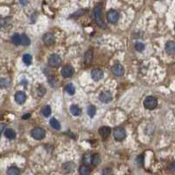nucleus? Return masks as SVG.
I'll return each mask as SVG.
<instances>
[{"label": "nucleus", "mask_w": 175, "mask_h": 175, "mask_svg": "<svg viewBox=\"0 0 175 175\" xmlns=\"http://www.w3.org/2000/svg\"><path fill=\"white\" fill-rule=\"evenodd\" d=\"M111 71H112V73L114 74L115 76H123V73H124V69H123V67L121 64H116V65H114V66L112 67Z\"/></svg>", "instance_id": "1a4fd4ad"}, {"label": "nucleus", "mask_w": 175, "mask_h": 175, "mask_svg": "<svg viewBox=\"0 0 175 175\" xmlns=\"http://www.w3.org/2000/svg\"><path fill=\"white\" fill-rule=\"evenodd\" d=\"M136 160H137V164L138 166H143V161H144L143 156H138Z\"/></svg>", "instance_id": "7c9ffc66"}, {"label": "nucleus", "mask_w": 175, "mask_h": 175, "mask_svg": "<svg viewBox=\"0 0 175 175\" xmlns=\"http://www.w3.org/2000/svg\"><path fill=\"white\" fill-rule=\"evenodd\" d=\"M12 41L15 45H20V34H19V33L13 34L12 37Z\"/></svg>", "instance_id": "bb28decb"}, {"label": "nucleus", "mask_w": 175, "mask_h": 175, "mask_svg": "<svg viewBox=\"0 0 175 175\" xmlns=\"http://www.w3.org/2000/svg\"><path fill=\"white\" fill-rule=\"evenodd\" d=\"M19 1H20V4H21L22 5H25L26 3H27V0H19Z\"/></svg>", "instance_id": "c9c22d12"}, {"label": "nucleus", "mask_w": 175, "mask_h": 175, "mask_svg": "<svg viewBox=\"0 0 175 175\" xmlns=\"http://www.w3.org/2000/svg\"><path fill=\"white\" fill-rule=\"evenodd\" d=\"M23 61L24 63H25V65H27V66L31 65V63H32V55L29 54V53H25V54H24Z\"/></svg>", "instance_id": "4be33fe9"}, {"label": "nucleus", "mask_w": 175, "mask_h": 175, "mask_svg": "<svg viewBox=\"0 0 175 175\" xmlns=\"http://www.w3.org/2000/svg\"><path fill=\"white\" fill-rule=\"evenodd\" d=\"M31 135L36 140H41L46 136V131L40 127H35V128L32 130Z\"/></svg>", "instance_id": "7ed1b4c3"}, {"label": "nucleus", "mask_w": 175, "mask_h": 175, "mask_svg": "<svg viewBox=\"0 0 175 175\" xmlns=\"http://www.w3.org/2000/svg\"><path fill=\"white\" fill-rule=\"evenodd\" d=\"M49 123H50V125L53 127V129L57 130H59L61 129V123H59V121L56 118H54V117L51 118Z\"/></svg>", "instance_id": "a211bd4d"}, {"label": "nucleus", "mask_w": 175, "mask_h": 175, "mask_svg": "<svg viewBox=\"0 0 175 175\" xmlns=\"http://www.w3.org/2000/svg\"><path fill=\"white\" fill-rule=\"evenodd\" d=\"M93 17H94V19L98 26L103 27V28H106V25L102 19V7L100 5H97L95 7L94 11H93Z\"/></svg>", "instance_id": "f257e3e1"}, {"label": "nucleus", "mask_w": 175, "mask_h": 175, "mask_svg": "<svg viewBox=\"0 0 175 175\" xmlns=\"http://www.w3.org/2000/svg\"><path fill=\"white\" fill-rule=\"evenodd\" d=\"M166 52L168 54H174L175 53V42L174 41H168L165 46Z\"/></svg>", "instance_id": "f8f14e48"}, {"label": "nucleus", "mask_w": 175, "mask_h": 175, "mask_svg": "<svg viewBox=\"0 0 175 175\" xmlns=\"http://www.w3.org/2000/svg\"><path fill=\"white\" fill-rule=\"evenodd\" d=\"M65 90H66V92H67L69 95L73 96V95H75V93H76V88H75V86H74L73 84L69 83L66 86Z\"/></svg>", "instance_id": "aec40b11"}, {"label": "nucleus", "mask_w": 175, "mask_h": 175, "mask_svg": "<svg viewBox=\"0 0 175 175\" xmlns=\"http://www.w3.org/2000/svg\"><path fill=\"white\" fill-rule=\"evenodd\" d=\"M99 100L103 103H109L112 101V94L109 91H103L100 94Z\"/></svg>", "instance_id": "0eeeda50"}, {"label": "nucleus", "mask_w": 175, "mask_h": 175, "mask_svg": "<svg viewBox=\"0 0 175 175\" xmlns=\"http://www.w3.org/2000/svg\"><path fill=\"white\" fill-rule=\"evenodd\" d=\"M9 85H10V81L7 78H3V79L0 80V88L1 89L7 88Z\"/></svg>", "instance_id": "cd10ccee"}, {"label": "nucleus", "mask_w": 175, "mask_h": 175, "mask_svg": "<svg viewBox=\"0 0 175 175\" xmlns=\"http://www.w3.org/2000/svg\"><path fill=\"white\" fill-rule=\"evenodd\" d=\"M100 161H101V158L98 154H95L94 156H92L91 159V164L94 167H96L100 164Z\"/></svg>", "instance_id": "5701e85b"}, {"label": "nucleus", "mask_w": 175, "mask_h": 175, "mask_svg": "<svg viewBox=\"0 0 175 175\" xmlns=\"http://www.w3.org/2000/svg\"><path fill=\"white\" fill-rule=\"evenodd\" d=\"M31 40L29 37L25 34H21L20 35V44L23 46H28L30 45Z\"/></svg>", "instance_id": "dca6fc26"}, {"label": "nucleus", "mask_w": 175, "mask_h": 175, "mask_svg": "<svg viewBox=\"0 0 175 175\" xmlns=\"http://www.w3.org/2000/svg\"><path fill=\"white\" fill-rule=\"evenodd\" d=\"M19 173V168H17L16 167H12L7 170L8 175H17Z\"/></svg>", "instance_id": "a878e982"}, {"label": "nucleus", "mask_w": 175, "mask_h": 175, "mask_svg": "<svg viewBox=\"0 0 175 175\" xmlns=\"http://www.w3.org/2000/svg\"><path fill=\"white\" fill-rule=\"evenodd\" d=\"M112 172H111V170H109V169H105L104 171H103V173L104 174H108V173H111Z\"/></svg>", "instance_id": "72a5a7b5"}, {"label": "nucleus", "mask_w": 175, "mask_h": 175, "mask_svg": "<svg viewBox=\"0 0 175 175\" xmlns=\"http://www.w3.org/2000/svg\"><path fill=\"white\" fill-rule=\"evenodd\" d=\"M5 128V124H4V123H1L0 124V132H3L4 131V130Z\"/></svg>", "instance_id": "473e14b6"}, {"label": "nucleus", "mask_w": 175, "mask_h": 175, "mask_svg": "<svg viewBox=\"0 0 175 175\" xmlns=\"http://www.w3.org/2000/svg\"><path fill=\"white\" fill-rule=\"evenodd\" d=\"M61 75L65 78H69L74 75V69L71 66H65L61 70Z\"/></svg>", "instance_id": "9d476101"}, {"label": "nucleus", "mask_w": 175, "mask_h": 175, "mask_svg": "<svg viewBox=\"0 0 175 175\" xmlns=\"http://www.w3.org/2000/svg\"><path fill=\"white\" fill-rule=\"evenodd\" d=\"M5 136L8 139H14L16 137V132L12 129H7L5 130Z\"/></svg>", "instance_id": "f3484780"}, {"label": "nucleus", "mask_w": 175, "mask_h": 175, "mask_svg": "<svg viewBox=\"0 0 175 175\" xmlns=\"http://www.w3.org/2000/svg\"><path fill=\"white\" fill-rule=\"evenodd\" d=\"M70 112H71V114L73 115V116H79V115L81 114L82 110H81V109L77 106V105L73 104V105H71V106H70Z\"/></svg>", "instance_id": "2eb2a0df"}, {"label": "nucleus", "mask_w": 175, "mask_h": 175, "mask_svg": "<svg viewBox=\"0 0 175 175\" xmlns=\"http://www.w3.org/2000/svg\"><path fill=\"white\" fill-rule=\"evenodd\" d=\"M168 169L173 171V172H175V162H171L168 165Z\"/></svg>", "instance_id": "2f4dec72"}, {"label": "nucleus", "mask_w": 175, "mask_h": 175, "mask_svg": "<svg viewBox=\"0 0 175 175\" xmlns=\"http://www.w3.org/2000/svg\"><path fill=\"white\" fill-rule=\"evenodd\" d=\"M135 49L138 51V52H142L144 49H145V45H144V43H142V42H137L136 44H135Z\"/></svg>", "instance_id": "c756f323"}, {"label": "nucleus", "mask_w": 175, "mask_h": 175, "mask_svg": "<svg viewBox=\"0 0 175 175\" xmlns=\"http://www.w3.org/2000/svg\"><path fill=\"white\" fill-rule=\"evenodd\" d=\"M26 100V96L25 94L22 91H19L16 93L15 95V101L19 104H23Z\"/></svg>", "instance_id": "9b49d317"}, {"label": "nucleus", "mask_w": 175, "mask_h": 175, "mask_svg": "<svg viewBox=\"0 0 175 175\" xmlns=\"http://www.w3.org/2000/svg\"><path fill=\"white\" fill-rule=\"evenodd\" d=\"M174 29H175V26H174Z\"/></svg>", "instance_id": "4c0bfd02"}, {"label": "nucleus", "mask_w": 175, "mask_h": 175, "mask_svg": "<svg viewBox=\"0 0 175 175\" xmlns=\"http://www.w3.org/2000/svg\"><path fill=\"white\" fill-rule=\"evenodd\" d=\"M43 41L46 46H50V45L53 44V42H54V37L52 33L47 32L43 36Z\"/></svg>", "instance_id": "4468645a"}, {"label": "nucleus", "mask_w": 175, "mask_h": 175, "mask_svg": "<svg viewBox=\"0 0 175 175\" xmlns=\"http://www.w3.org/2000/svg\"><path fill=\"white\" fill-rule=\"evenodd\" d=\"M96 107L94 106V105H89V106L88 107L87 113H88V115L90 117H94V116L96 115Z\"/></svg>", "instance_id": "393cba45"}, {"label": "nucleus", "mask_w": 175, "mask_h": 175, "mask_svg": "<svg viewBox=\"0 0 175 175\" xmlns=\"http://www.w3.org/2000/svg\"><path fill=\"white\" fill-rule=\"evenodd\" d=\"M79 173L82 175H87L90 173V170H89V167H88L87 165H84V166L80 167V168H79Z\"/></svg>", "instance_id": "412c9836"}, {"label": "nucleus", "mask_w": 175, "mask_h": 175, "mask_svg": "<svg viewBox=\"0 0 175 175\" xmlns=\"http://www.w3.org/2000/svg\"><path fill=\"white\" fill-rule=\"evenodd\" d=\"M113 135L116 140L122 141L126 137V130L122 127H116L113 131Z\"/></svg>", "instance_id": "39448f33"}, {"label": "nucleus", "mask_w": 175, "mask_h": 175, "mask_svg": "<svg viewBox=\"0 0 175 175\" xmlns=\"http://www.w3.org/2000/svg\"><path fill=\"white\" fill-rule=\"evenodd\" d=\"M30 116H31V115H30V114L24 115L23 116H22V118H23V119H25H25H27V118H29Z\"/></svg>", "instance_id": "f704fd0d"}, {"label": "nucleus", "mask_w": 175, "mask_h": 175, "mask_svg": "<svg viewBox=\"0 0 175 175\" xmlns=\"http://www.w3.org/2000/svg\"><path fill=\"white\" fill-rule=\"evenodd\" d=\"M119 19V14L116 11L111 10L109 12H108L107 13V19L110 22V23H116Z\"/></svg>", "instance_id": "6e6552de"}, {"label": "nucleus", "mask_w": 175, "mask_h": 175, "mask_svg": "<svg viewBox=\"0 0 175 175\" xmlns=\"http://www.w3.org/2000/svg\"><path fill=\"white\" fill-rule=\"evenodd\" d=\"M91 159H92V156L90 154H85L83 156V163L84 165H89V164H91Z\"/></svg>", "instance_id": "c85d7f7f"}, {"label": "nucleus", "mask_w": 175, "mask_h": 175, "mask_svg": "<svg viewBox=\"0 0 175 175\" xmlns=\"http://www.w3.org/2000/svg\"><path fill=\"white\" fill-rule=\"evenodd\" d=\"M103 76H104V73L102 69H95L92 70L91 77L92 79L96 82H98L100 80H102L103 78Z\"/></svg>", "instance_id": "423d86ee"}, {"label": "nucleus", "mask_w": 175, "mask_h": 175, "mask_svg": "<svg viewBox=\"0 0 175 175\" xmlns=\"http://www.w3.org/2000/svg\"><path fill=\"white\" fill-rule=\"evenodd\" d=\"M0 28H1V24H0Z\"/></svg>", "instance_id": "e433bc0d"}, {"label": "nucleus", "mask_w": 175, "mask_h": 175, "mask_svg": "<svg viewBox=\"0 0 175 175\" xmlns=\"http://www.w3.org/2000/svg\"><path fill=\"white\" fill-rule=\"evenodd\" d=\"M51 112H52L51 108H50V106H48V105L43 107L42 109H41V113H42V115H43L44 116H46V117L49 116L51 115Z\"/></svg>", "instance_id": "b1692460"}, {"label": "nucleus", "mask_w": 175, "mask_h": 175, "mask_svg": "<svg viewBox=\"0 0 175 175\" xmlns=\"http://www.w3.org/2000/svg\"><path fill=\"white\" fill-rule=\"evenodd\" d=\"M92 59H93V53H92L91 50H89L87 53H85V56H84L85 64H89L92 61Z\"/></svg>", "instance_id": "6ab92c4d"}, {"label": "nucleus", "mask_w": 175, "mask_h": 175, "mask_svg": "<svg viewBox=\"0 0 175 175\" xmlns=\"http://www.w3.org/2000/svg\"><path fill=\"white\" fill-rule=\"evenodd\" d=\"M99 134L101 137L103 139H106L109 137V134H110V128L108 126H103L99 129Z\"/></svg>", "instance_id": "ddd939ff"}, {"label": "nucleus", "mask_w": 175, "mask_h": 175, "mask_svg": "<svg viewBox=\"0 0 175 175\" xmlns=\"http://www.w3.org/2000/svg\"><path fill=\"white\" fill-rule=\"evenodd\" d=\"M61 58L59 54L53 53L48 58V65L52 68H57L61 65Z\"/></svg>", "instance_id": "20e7f679"}, {"label": "nucleus", "mask_w": 175, "mask_h": 175, "mask_svg": "<svg viewBox=\"0 0 175 175\" xmlns=\"http://www.w3.org/2000/svg\"><path fill=\"white\" fill-rule=\"evenodd\" d=\"M144 106L145 109L152 110L158 106V100L154 96H147L144 101Z\"/></svg>", "instance_id": "f03ea898"}]
</instances>
